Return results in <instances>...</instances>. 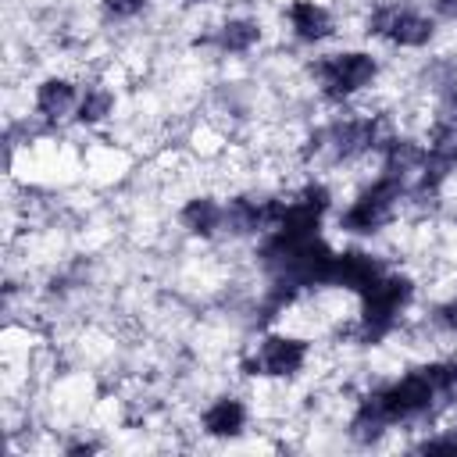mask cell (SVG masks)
Masks as SVG:
<instances>
[{
  "instance_id": "1",
  "label": "cell",
  "mask_w": 457,
  "mask_h": 457,
  "mask_svg": "<svg viewBox=\"0 0 457 457\" xmlns=\"http://www.w3.org/2000/svg\"><path fill=\"white\" fill-rule=\"evenodd\" d=\"M418 296V282L407 271L386 268L368 289H361L353 300V339L350 343H382L389 336H396L414 307Z\"/></svg>"
},
{
  "instance_id": "2",
  "label": "cell",
  "mask_w": 457,
  "mask_h": 457,
  "mask_svg": "<svg viewBox=\"0 0 457 457\" xmlns=\"http://www.w3.org/2000/svg\"><path fill=\"white\" fill-rule=\"evenodd\" d=\"M307 79L314 93L332 107H350L364 93H371L382 79V61L364 46H343L318 54L307 64Z\"/></svg>"
},
{
  "instance_id": "3",
  "label": "cell",
  "mask_w": 457,
  "mask_h": 457,
  "mask_svg": "<svg viewBox=\"0 0 457 457\" xmlns=\"http://www.w3.org/2000/svg\"><path fill=\"white\" fill-rule=\"evenodd\" d=\"M314 346L303 332L293 328H268L243 357H239V371L246 378L257 382H271V386H289L296 382L307 368H311Z\"/></svg>"
},
{
  "instance_id": "4",
  "label": "cell",
  "mask_w": 457,
  "mask_h": 457,
  "mask_svg": "<svg viewBox=\"0 0 457 457\" xmlns=\"http://www.w3.org/2000/svg\"><path fill=\"white\" fill-rule=\"evenodd\" d=\"M364 32L368 39H378L393 50H425L432 46L439 21L414 0H378L364 18Z\"/></svg>"
},
{
  "instance_id": "5",
  "label": "cell",
  "mask_w": 457,
  "mask_h": 457,
  "mask_svg": "<svg viewBox=\"0 0 457 457\" xmlns=\"http://www.w3.org/2000/svg\"><path fill=\"white\" fill-rule=\"evenodd\" d=\"M82 100V75L75 71H46L32 86V118L46 129H61L75 121Z\"/></svg>"
},
{
  "instance_id": "6",
  "label": "cell",
  "mask_w": 457,
  "mask_h": 457,
  "mask_svg": "<svg viewBox=\"0 0 457 457\" xmlns=\"http://www.w3.org/2000/svg\"><path fill=\"white\" fill-rule=\"evenodd\" d=\"M282 21L293 43L300 46H321L339 32L336 11L325 0H286L282 4Z\"/></svg>"
},
{
  "instance_id": "7",
  "label": "cell",
  "mask_w": 457,
  "mask_h": 457,
  "mask_svg": "<svg viewBox=\"0 0 457 457\" xmlns=\"http://www.w3.org/2000/svg\"><path fill=\"white\" fill-rule=\"evenodd\" d=\"M250 418H253L250 403L239 393H218L196 414V428H200V436H207L214 443H232V439L246 436Z\"/></svg>"
},
{
  "instance_id": "8",
  "label": "cell",
  "mask_w": 457,
  "mask_h": 457,
  "mask_svg": "<svg viewBox=\"0 0 457 457\" xmlns=\"http://www.w3.org/2000/svg\"><path fill=\"white\" fill-rule=\"evenodd\" d=\"M386 257L382 253H371L364 246H343L336 250L332 257V271H328V286L332 289H343L350 296H357L361 289H368L382 271H386Z\"/></svg>"
},
{
  "instance_id": "9",
  "label": "cell",
  "mask_w": 457,
  "mask_h": 457,
  "mask_svg": "<svg viewBox=\"0 0 457 457\" xmlns=\"http://www.w3.org/2000/svg\"><path fill=\"white\" fill-rule=\"evenodd\" d=\"M179 228L200 243L221 239L225 236V196L218 193H193L179 207Z\"/></svg>"
},
{
  "instance_id": "10",
  "label": "cell",
  "mask_w": 457,
  "mask_h": 457,
  "mask_svg": "<svg viewBox=\"0 0 457 457\" xmlns=\"http://www.w3.org/2000/svg\"><path fill=\"white\" fill-rule=\"evenodd\" d=\"M261 39H264V29H261V21L253 14H228L207 36V43L221 57H246V54H253L261 46Z\"/></svg>"
},
{
  "instance_id": "11",
  "label": "cell",
  "mask_w": 457,
  "mask_h": 457,
  "mask_svg": "<svg viewBox=\"0 0 457 457\" xmlns=\"http://www.w3.org/2000/svg\"><path fill=\"white\" fill-rule=\"evenodd\" d=\"M114 107H118L114 86L100 75H89V79H82V100L75 111V125L79 129H100L104 121L114 118Z\"/></svg>"
},
{
  "instance_id": "12",
  "label": "cell",
  "mask_w": 457,
  "mask_h": 457,
  "mask_svg": "<svg viewBox=\"0 0 457 457\" xmlns=\"http://www.w3.org/2000/svg\"><path fill=\"white\" fill-rule=\"evenodd\" d=\"M154 0H100V14L107 21H136L150 11Z\"/></svg>"
},
{
  "instance_id": "13",
  "label": "cell",
  "mask_w": 457,
  "mask_h": 457,
  "mask_svg": "<svg viewBox=\"0 0 457 457\" xmlns=\"http://www.w3.org/2000/svg\"><path fill=\"white\" fill-rule=\"evenodd\" d=\"M428 14H432L436 21L457 25V0H428Z\"/></svg>"
},
{
  "instance_id": "14",
  "label": "cell",
  "mask_w": 457,
  "mask_h": 457,
  "mask_svg": "<svg viewBox=\"0 0 457 457\" xmlns=\"http://www.w3.org/2000/svg\"><path fill=\"white\" fill-rule=\"evenodd\" d=\"M179 4H186V7H204V4H211V0H179Z\"/></svg>"
}]
</instances>
